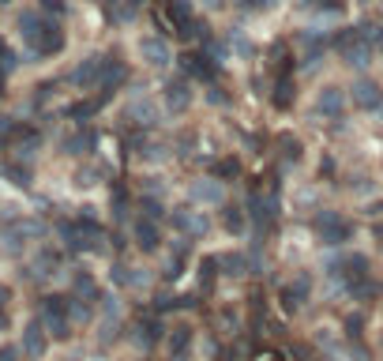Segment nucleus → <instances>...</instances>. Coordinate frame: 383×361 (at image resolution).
Listing matches in <instances>:
<instances>
[{"mask_svg": "<svg viewBox=\"0 0 383 361\" xmlns=\"http://www.w3.org/2000/svg\"><path fill=\"white\" fill-rule=\"evenodd\" d=\"M19 31H23V42L31 45L38 57L60 53V45H64V31H60L57 23L42 19L38 12H23V15H19Z\"/></svg>", "mask_w": 383, "mask_h": 361, "instance_id": "f257e3e1", "label": "nucleus"}, {"mask_svg": "<svg viewBox=\"0 0 383 361\" xmlns=\"http://www.w3.org/2000/svg\"><path fill=\"white\" fill-rule=\"evenodd\" d=\"M327 279H331V282H339L345 294H353L364 279H372V275H368V256H361V252L334 256V260L327 264Z\"/></svg>", "mask_w": 383, "mask_h": 361, "instance_id": "f03ea898", "label": "nucleus"}, {"mask_svg": "<svg viewBox=\"0 0 383 361\" xmlns=\"http://www.w3.org/2000/svg\"><path fill=\"white\" fill-rule=\"evenodd\" d=\"M334 53H339L350 68H364L368 57H372V49H368V42H364L361 26H345V31L334 34Z\"/></svg>", "mask_w": 383, "mask_h": 361, "instance_id": "7ed1b4c3", "label": "nucleus"}, {"mask_svg": "<svg viewBox=\"0 0 383 361\" xmlns=\"http://www.w3.org/2000/svg\"><path fill=\"white\" fill-rule=\"evenodd\" d=\"M316 234H320V241L323 245H345V241L353 237V226H350V218L345 215H339V211H323V215H316Z\"/></svg>", "mask_w": 383, "mask_h": 361, "instance_id": "20e7f679", "label": "nucleus"}, {"mask_svg": "<svg viewBox=\"0 0 383 361\" xmlns=\"http://www.w3.org/2000/svg\"><path fill=\"white\" fill-rule=\"evenodd\" d=\"M42 323L53 331L57 339H68V323H72V312H68V298H60V294H49V298H42Z\"/></svg>", "mask_w": 383, "mask_h": 361, "instance_id": "39448f33", "label": "nucleus"}, {"mask_svg": "<svg viewBox=\"0 0 383 361\" xmlns=\"http://www.w3.org/2000/svg\"><path fill=\"white\" fill-rule=\"evenodd\" d=\"M181 68H184V76L203 79V83H214V79H218V61L207 57V53H184V57H181Z\"/></svg>", "mask_w": 383, "mask_h": 361, "instance_id": "423d86ee", "label": "nucleus"}, {"mask_svg": "<svg viewBox=\"0 0 383 361\" xmlns=\"http://www.w3.org/2000/svg\"><path fill=\"white\" fill-rule=\"evenodd\" d=\"M353 106L364 109V113H376V109L383 106V87L380 83H372V79H357L353 83Z\"/></svg>", "mask_w": 383, "mask_h": 361, "instance_id": "0eeeda50", "label": "nucleus"}, {"mask_svg": "<svg viewBox=\"0 0 383 361\" xmlns=\"http://www.w3.org/2000/svg\"><path fill=\"white\" fill-rule=\"evenodd\" d=\"M162 102L170 113H184L192 106V90H188V79H165L162 87Z\"/></svg>", "mask_w": 383, "mask_h": 361, "instance_id": "6e6552de", "label": "nucleus"}, {"mask_svg": "<svg viewBox=\"0 0 383 361\" xmlns=\"http://www.w3.org/2000/svg\"><path fill=\"white\" fill-rule=\"evenodd\" d=\"M316 113L327 120H339L345 113V90L342 87H323L320 98H316Z\"/></svg>", "mask_w": 383, "mask_h": 361, "instance_id": "1a4fd4ad", "label": "nucleus"}, {"mask_svg": "<svg viewBox=\"0 0 383 361\" xmlns=\"http://www.w3.org/2000/svg\"><path fill=\"white\" fill-rule=\"evenodd\" d=\"M101 68H106V57H87L83 64H76V72H72V83H76V87H98L101 83Z\"/></svg>", "mask_w": 383, "mask_h": 361, "instance_id": "9d476101", "label": "nucleus"}, {"mask_svg": "<svg viewBox=\"0 0 383 361\" xmlns=\"http://www.w3.org/2000/svg\"><path fill=\"white\" fill-rule=\"evenodd\" d=\"M136 245L143 248V252H158V245H162V230H158V218H147V215L136 218Z\"/></svg>", "mask_w": 383, "mask_h": 361, "instance_id": "9b49d317", "label": "nucleus"}, {"mask_svg": "<svg viewBox=\"0 0 383 361\" xmlns=\"http://www.w3.org/2000/svg\"><path fill=\"white\" fill-rule=\"evenodd\" d=\"M139 53H143V61H147V64H154V68H162V64H170V61H173L170 45L158 38V34H147V38L139 42Z\"/></svg>", "mask_w": 383, "mask_h": 361, "instance_id": "f8f14e48", "label": "nucleus"}, {"mask_svg": "<svg viewBox=\"0 0 383 361\" xmlns=\"http://www.w3.org/2000/svg\"><path fill=\"white\" fill-rule=\"evenodd\" d=\"M23 350L31 358H42L45 354V328H42V320H31L26 323V331H23Z\"/></svg>", "mask_w": 383, "mask_h": 361, "instance_id": "ddd939ff", "label": "nucleus"}, {"mask_svg": "<svg viewBox=\"0 0 383 361\" xmlns=\"http://www.w3.org/2000/svg\"><path fill=\"white\" fill-rule=\"evenodd\" d=\"M188 196L195 203H218L222 200V181L218 177H207V181H195L188 188Z\"/></svg>", "mask_w": 383, "mask_h": 361, "instance_id": "4468645a", "label": "nucleus"}, {"mask_svg": "<svg viewBox=\"0 0 383 361\" xmlns=\"http://www.w3.org/2000/svg\"><path fill=\"white\" fill-rule=\"evenodd\" d=\"M158 339H162V323H158V316L139 320V328H136V342H139V346H143V350H151Z\"/></svg>", "mask_w": 383, "mask_h": 361, "instance_id": "2eb2a0df", "label": "nucleus"}, {"mask_svg": "<svg viewBox=\"0 0 383 361\" xmlns=\"http://www.w3.org/2000/svg\"><path fill=\"white\" fill-rule=\"evenodd\" d=\"M165 342H170V358L181 361L184 354H188V346H192V328H184V323H181V328H173V335Z\"/></svg>", "mask_w": 383, "mask_h": 361, "instance_id": "dca6fc26", "label": "nucleus"}, {"mask_svg": "<svg viewBox=\"0 0 383 361\" xmlns=\"http://www.w3.org/2000/svg\"><path fill=\"white\" fill-rule=\"evenodd\" d=\"M308 290H312V279H308V275L301 271V275H297V282L286 290V305H289V309H297V305L308 298Z\"/></svg>", "mask_w": 383, "mask_h": 361, "instance_id": "f3484780", "label": "nucleus"}, {"mask_svg": "<svg viewBox=\"0 0 383 361\" xmlns=\"http://www.w3.org/2000/svg\"><path fill=\"white\" fill-rule=\"evenodd\" d=\"M90 147H95V132H76L68 143H64V151L68 154H90Z\"/></svg>", "mask_w": 383, "mask_h": 361, "instance_id": "a211bd4d", "label": "nucleus"}, {"mask_svg": "<svg viewBox=\"0 0 383 361\" xmlns=\"http://www.w3.org/2000/svg\"><path fill=\"white\" fill-rule=\"evenodd\" d=\"M361 31H364V42H368V49L383 57V26H376V23H361Z\"/></svg>", "mask_w": 383, "mask_h": 361, "instance_id": "6ab92c4d", "label": "nucleus"}, {"mask_svg": "<svg viewBox=\"0 0 383 361\" xmlns=\"http://www.w3.org/2000/svg\"><path fill=\"white\" fill-rule=\"evenodd\" d=\"M222 226H226L229 234H241V230H245V211H241V207H226V211H222Z\"/></svg>", "mask_w": 383, "mask_h": 361, "instance_id": "aec40b11", "label": "nucleus"}, {"mask_svg": "<svg viewBox=\"0 0 383 361\" xmlns=\"http://www.w3.org/2000/svg\"><path fill=\"white\" fill-rule=\"evenodd\" d=\"M237 170H241L237 159H222V162H214V166H211L214 177H237Z\"/></svg>", "mask_w": 383, "mask_h": 361, "instance_id": "412c9836", "label": "nucleus"}, {"mask_svg": "<svg viewBox=\"0 0 383 361\" xmlns=\"http://www.w3.org/2000/svg\"><path fill=\"white\" fill-rule=\"evenodd\" d=\"M282 159L286 162H301V143L289 140V136H282Z\"/></svg>", "mask_w": 383, "mask_h": 361, "instance_id": "4be33fe9", "label": "nucleus"}, {"mask_svg": "<svg viewBox=\"0 0 383 361\" xmlns=\"http://www.w3.org/2000/svg\"><path fill=\"white\" fill-rule=\"evenodd\" d=\"M312 8L316 12H327V15H339L345 8V0H312Z\"/></svg>", "mask_w": 383, "mask_h": 361, "instance_id": "5701e85b", "label": "nucleus"}, {"mask_svg": "<svg viewBox=\"0 0 383 361\" xmlns=\"http://www.w3.org/2000/svg\"><path fill=\"white\" fill-rule=\"evenodd\" d=\"M229 45H237L241 57H252V42L245 38V34H229Z\"/></svg>", "mask_w": 383, "mask_h": 361, "instance_id": "b1692460", "label": "nucleus"}, {"mask_svg": "<svg viewBox=\"0 0 383 361\" xmlns=\"http://www.w3.org/2000/svg\"><path fill=\"white\" fill-rule=\"evenodd\" d=\"M207 98L214 102V106H222V102H226V95H222V87H218V83H211V90H207Z\"/></svg>", "mask_w": 383, "mask_h": 361, "instance_id": "393cba45", "label": "nucleus"}, {"mask_svg": "<svg viewBox=\"0 0 383 361\" xmlns=\"http://www.w3.org/2000/svg\"><path fill=\"white\" fill-rule=\"evenodd\" d=\"M0 361H19V350H12V346H4V350H0Z\"/></svg>", "mask_w": 383, "mask_h": 361, "instance_id": "a878e982", "label": "nucleus"}, {"mask_svg": "<svg viewBox=\"0 0 383 361\" xmlns=\"http://www.w3.org/2000/svg\"><path fill=\"white\" fill-rule=\"evenodd\" d=\"M275 0H248V8H270Z\"/></svg>", "mask_w": 383, "mask_h": 361, "instance_id": "bb28decb", "label": "nucleus"}, {"mask_svg": "<svg viewBox=\"0 0 383 361\" xmlns=\"http://www.w3.org/2000/svg\"><path fill=\"white\" fill-rule=\"evenodd\" d=\"M4 305H8V290L0 286V309H4Z\"/></svg>", "mask_w": 383, "mask_h": 361, "instance_id": "cd10ccee", "label": "nucleus"}, {"mask_svg": "<svg viewBox=\"0 0 383 361\" xmlns=\"http://www.w3.org/2000/svg\"><path fill=\"white\" fill-rule=\"evenodd\" d=\"M376 241H380V248H383V226L376 230Z\"/></svg>", "mask_w": 383, "mask_h": 361, "instance_id": "c85d7f7f", "label": "nucleus"}]
</instances>
